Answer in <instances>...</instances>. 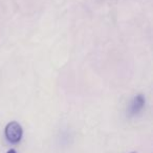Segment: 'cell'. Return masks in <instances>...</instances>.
<instances>
[{
  "instance_id": "cell-1",
  "label": "cell",
  "mask_w": 153,
  "mask_h": 153,
  "mask_svg": "<svg viewBox=\"0 0 153 153\" xmlns=\"http://www.w3.org/2000/svg\"><path fill=\"white\" fill-rule=\"evenodd\" d=\"M4 134L7 140L12 144H17L21 140L23 135V130L19 123L17 122H10L4 129Z\"/></svg>"
},
{
  "instance_id": "cell-2",
  "label": "cell",
  "mask_w": 153,
  "mask_h": 153,
  "mask_svg": "<svg viewBox=\"0 0 153 153\" xmlns=\"http://www.w3.org/2000/svg\"><path fill=\"white\" fill-rule=\"evenodd\" d=\"M144 104H145V99L142 94H138L137 97H135L132 102V105H131V112L132 113H136L140 110V109L144 107Z\"/></svg>"
},
{
  "instance_id": "cell-3",
  "label": "cell",
  "mask_w": 153,
  "mask_h": 153,
  "mask_svg": "<svg viewBox=\"0 0 153 153\" xmlns=\"http://www.w3.org/2000/svg\"><path fill=\"white\" fill-rule=\"evenodd\" d=\"M7 153H17V151H16L15 149H10V150L7 151Z\"/></svg>"
},
{
  "instance_id": "cell-4",
  "label": "cell",
  "mask_w": 153,
  "mask_h": 153,
  "mask_svg": "<svg viewBox=\"0 0 153 153\" xmlns=\"http://www.w3.org/2000/svg\"><path fill=\"white\" fill-rule=\"evenodd\" d=\"M131 153H136V152H131Z\"/></svg>"
}]
</instances>
